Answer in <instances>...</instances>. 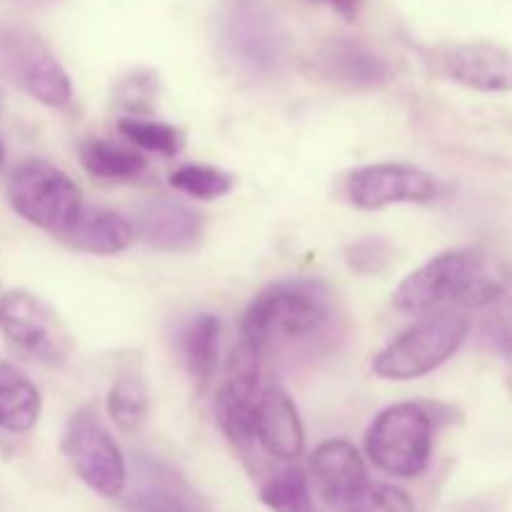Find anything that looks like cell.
Wrapping results in <instances>:
<instances>
[{
  "label": "cell",
  "instance_id": "obj_20",
  "mask_svg": "<svg viewBox=\"0 0 512 512\" xmlns=\"http://www.w3.org/2000/svg\"><path fill=\"white\" fill-rule=\"evenodd\" d=\"M80 163L93 178L108 180V183H128V180L140 178L148 168L143 155L98 138L80 143Z\"/></svg>",
  "mask_w": 512,
  "mask_h": 512
},
{
  "label": "cell",
  "instance_id": "obj_28",
  "mask_svg": "<svg viewBox=\"0 0 512 512\" xmlns=\"http://www.w3.org/2000/svg\"><path fill=\"white\" fill-rule=\"evenodd\" d=\"M483 340L493 353L503 355L512 363V300L495 305L483 325Z\"/></svg>",
  "mask_w": 512,
  "mask_h": 512
},
{
  "label": "cell",
  "instance_id": "obj_3",
  "mask_svg": "<svg viewBox=\"0 0 512 512\" xmlns=\"http://www.w3.org/2000/svg\"><path fill=\"white\" fill-rule=\"evenodd\" d=\"M468 330V318L453 310L428 315L375 355L373 373L383 380L423 378L458 353Z\"/></svg>",
  "mask_w": 512,
  "mask_h": 512
},
{
  "label": "cell",
  "instance_id": "obj_13",
  "mask_svg": "<svg viewBox=\"0 0 512 512\" xmlns=\"http://www.w3.org/2000/svg\"><path fill=\"white\" fill-rule=\"evenodd\" d=\"M315 68L328 83L350 90L380 88L393 78L390 63L355 38H328L315 50Z\"/></svg>",
  "mask_w": 512,
  "mask_h": 512
},
{
  "label": "cell",
  "instance_id": "obj_4",
  "mask_svg": "<svg viewBox=\"0 0 512 512\" xmlns=\"http://www.w3.org/2000/svg\"><path fill=\"white\" fill-rule=\"evenodd\" d=\"M375 468L395 478H418L433 455V415L425 405L400 403L383 410L365 435Z\"/></svg>",
  "mask_w": 512,
  "mask_h": 512
},
{
  "label": "cell",
  "instance_id": "obj_18",
  "mask_svg": "<svg viewBox=\"0 0 512 512\" xmlns=\"http://www.w3.org/2000/svg\"><path fill=\"white\" fill-rule=\"evenodd\" d=\"M40 418V393L13 363H0V428L28 433Z\"/></svg>",
  "mask_w": 512,
  "mask_h": 512
},
{
  "label": "cell",
  "instance_id": "obj_21",
  "mask_svg": "<svg viewBox=\"0 0 512 512\" xmlns=\"http://www.w3.org/2000/svg\"><path fill=\"white\" fill-rule=\"evenodd\" d=\"M510 285V273L498 258L483 253H473L463 285H460L455 303L463 308H485L498 303Z\"/></svg>",
  "mask_w": 512,
  "mask_h": 512
},
{
  "label": "cell",
  "instance_id": "obj_9",
  "mask_svg": "<svg viewBox=\"0 0 512 512\" xmlns=\"http://www.w3.org/2000/svg\"><path fill=\"white\" fill-rule=\"evenodd\" d=\"M438 193V180L433 175L403 163L365 165L345 180V195L360 210H378L395 203H430Z\"/></svg>",
  "mask_w": 512,
  "mask_h": 512
},
{
  "label": "cell",
  "instance_id": "obj_25",
  "mask_svg": "<svg viewBox=\"0 0 512 512\" xmlns=\"http://www.w3.org/2000/svg\"><path fill=\"white\" fill-rule=\"evenodd\" d=\"M118 130L128 140H133L140 148L150 150V153L160 155H178L183 148V135L178 128L160 120H140V118H125L118 123Z\"/></svg>",
  "mask_w": 512,
  "mask_h": 512
},
{
  "label": "cell",
  "instance_id": "obj_11",
  "mask_svg": "<svg viewBox=\"0 0 512 512\" xmlns=\"http://www.w3.org/2000/svg\"><path fill=\"white\" fill-rule=\"evenodd\" d=\"M128 512H205V500L175 468L158 458L140 455L135 485L125 498Z\"/></svg>",
  "mask_w": 512,
  "mask_h": 512
},
{
  "label": "cell",
  "instance_id": "obj_16",
  "mask_svg": "<svg viewBox=\"0 0 512 512\" xmlns=\"http://www.w3.org/2000/svg\"><path fill=\"white\" fill-rule=\"evenodd\" d=\"M135 235L155 250L185 253L203 240V218L185 205L158 200L138 210Z\"/></svg>",
  "mask_w": 512,
  "mask_h": 512
},
{
  "label": "cell",
  "instance_id": "obj_10",
  "mask_svg": "<svg viewBox=\"0 0 512 512\" xmlns=\"http://www.w3.org/2000/svg\"><path fill=\"white\" fill-rule=\"evenodd\" d=\"M433 68L443 78L483 93H512V50L488 40L440 45Z\"/></svg>",
  "mask_w": 512,
  "mask_h": 512
},
{
  "label": "cell",
  "instance_id": "obj_14",
  "mask_svg": "<svg viewBox=\"0 0 512 512\" xmlns=\"http://www.w3.org/2000/svg\"><path fill=\"white\" fill-rule=\"evenodd\" d=\"M255 440L268 455L280 460H295L305 450L303 423L293 400L280 385H268L255 395L253 405Z\"/></svg>",
  "mask_w": 512,
  "mask_h": 512
},
{
  "label": "cell",
  "instance_id": "obj_29",
  "mask_svg": "<svg viewBox=\"0 0 512 512\" xmlns=\"http://www.w3.org/2000/svg\"><path fill=\"white\" fill-rule=\"evenodd\" d=\"M315 3H328L330 8L338 10L340 15H345L348 20H353L355 15H358L360 3H363V0H315Z\"/></svg>",
  "mask_w": 512,
  "mask_h": 512
},
{
  "label": "cell",
  "instance_id": "obj_19",
  "mask_svg": "<svg viewBox=\"0 0 512 512\" xmlns=\"http://www.w3.org/2000/svg\"><path fill=\"white\" fill-rule=\"evenodd\" d=\"M220 323L215 315L200 313L190 318L178 333V353L188 373L200 383H208L218 365Z\"/></svg>",
  "mask_w": 512,
  "mask_h": 512
},
{
  "label": "cell",
  "instance_id": "obj_2",
  "mask_svg": "<svg viewBox=\"0 0 512 512\" xmlns=\"http://www.w3.org/2000/svg\"><path fill=\"white\" fill-rule=\"evenodd\" d=\"M215 40L225 63L250 80L275 78L288 60V35L265 0H220Z\"/></svg>",
  "mask_w": 512,
  "mask_h": 512
},
{
  "label": "cell",
  "instance_id": "obj_22",
  "mask_svg": "<svg viewBox=\"0 0 512 512\" xmlns=\"http://www.w3.org/2000/svg\"><path fill=\"white\" fill-rule=\"evenodd\" d=\"M108 413L128 433L143 428L150 413V390L138 370H123L108 393Z\"/></svg>",
  "mask_w": 512,
  "mask_h": 512
},
{
  "label": "cell",
  "instance_id": "obj_24",
  "mask_svg": "<svg viewBox=\"0 0 512 512\" xmlns=\"http://www.w3.org/2000/svg\"><path fill=\"white\" fill-rule=\"evenodd\" d=\"M170 185L180 193L198 200L223 198L233 190L235 178L225 170L213 168V165H183L170 175Z\"/></svg>",
  "mask_w": 512,
  "mask_h": 512
},
{
  "label": "cell",
  "instance_id": "obj_15",
  "mask_svg": "<svg viewBox=\"0 0 512 512\" xmlns=\"http://www.w3.org/2000/svg\"><path fill=\"white\" fill-rule=\"evenodd\" d=\"M315 488L323 503L330 508L345 510L355 500V495L368 485V470L363 458L348 440H328L318 445L310 460Z\"/></svg>",
  "mask_w": 512,
  "mask_h": 512
},
{
  "label": "cell",
  "instance_id": "obj_5",
  "mask_svg": "<svg viewBox=\"0 0 512 512\" xmlns=\"http://www.w3.org/2000/svg\"><path fill=\"white\" fill-rule=\"evenodd\" d=\"M10 208L35 228L63 238L83 213L80 190L48 160H25L8 180Z\"/></svg>",
  "mask_w": 512,
  "mask_h": 512
},
{
  "label": "cell",
  "instance_id": "obj_12",
  "mask_svg": "<svg viewBox=\"0 0 512 512\" xmlns=\"http://www.w3.org/2000/svg\"><path fill=\"white\" fill-rule=\"evenodd\" d=\"M470 260H473V253L468 250H450L428 260L423 268L400 283V288L393 293V305L400 313H425V310L438 308L445 300L455 303Z\"/></svg>",
  "mask_w": 512,
  "mask_h": 512
},
{
  "label": "cell",
  "instance_id": "obj_30",
  "mask_svg": "<svg viewBox=\"0 0 512 512\" xmlns=\"http://www.w3.org/2000/svg\"><path fill=\"white\" fill-rule=\"evenodd\" d=\"M5 158H8V150H5L3 138H0V173H3V168H5Z\"/></svg>",
  "mask_w": 512,
  "mask_h": 512
},
{
  "label": "cell",
  "instance_id": "obj_23",
  "mask_svg": "<svg viewBox=\"0 0 512 512\" xmlns=\"http://www.w3.org/2000/svg\"><path fill=\"white\" fill-rule=\"evenodd\" d=\"M260 500L273 512H315L308 478L300 468H285L260 488Z\"/></svg>",
  "mask_w": 512,
  "mask_h": 512
},
{
  "label": "cell",
  "instance_id": "obj_6",
  "mask_svg": "<svg viewBox=\"0 0 512 512\" xmlns=\"http://www.w3.org/2000/svg\"><path fill=\"white\" fill-rule=\"evenodd\" d=\"M0 75L50 108H63L73 98V85L53 50L20 25H0Z\"/></svg>",
  "mask_w": 512,
  "mask_h": 512
},
{
  "label": "cell",
  "instance_id": "obj_17",
  "mask_svg": "<svg viewBox=\"0 0 512 512\" xmlns=\"http://www.w3.org/2000/svg\"><path fill=\"white\" fill-rule=\"evenodd\" d=\"M60 240L80 253L118 255L133 245L135 228L113 210H83Z\"/></svg>",
  "mask_w": 512,
  "mask_h": 512
},
{
  "label": "cell",
  "instance_id": "obj_27",
  "mask_svg": "<svg viewBox=\"0 0 512 512\" xmlns=\"http://www.w3.org/2000/svg\"><path fill=\"white\" fill-rule=\"evenodd\" d=\"M395 258L393 243L385 238H360L348 245L345 260L360 275H380Z\"/></svg>",
  "mask_w": 512,
  "mask_h": 512
},
{
  "label": "cell",
  "instance_id": "obj_26",
  "mask_svg": "<svg viewBox=\"0 0 512 512\" xmlns=\"http://www.w3.org/2000/svg\"><path fill=\"white\" fill-rule=\"evenodd\" d=\"M343 512H415L408 493L388 483H368Z\"/></svg>",
  "mask_w": 512,
  "mask_h": 512
},
{
  "label": "cell",
  "instance_id": "obj_8",
  "mask_svg": "<svg viewBox=\"0 0 512 512\" xmlns=\"http://www.w3.org/2000/svg\"><path fill=\"white\" fill-rule=\"evenodd\" d=\"M0 330L15 348L50 365L63 363L73 348L58 313L28 290L0 295Z\"/></svg>",
  "mask_w": 512,
  "mask_h": 512
},
{
  "label": "cell",
  "instance_id": "obj_1",
  "mask_svg": "<svg viewBox=\"0 0 512 512\" xmlns=\"http://www.w3.org/2000/svg\"><path fill=\"white\" fill-rule=\"evenodd\" d=\"M338 320L333 288L320 278H283L260 290L240 323V345L265 355L290 345L313 343Z\"/></svg>",
  "mask_w": 512,
  "mask_h": 512
},
{
  "label": "cell",
  "instance_id": "obj_7",
  "mask_svg": "<svg viewBox=\"0 0 512 512\" xmlns=\"http://www.w3.org/2000/svg\"><path fill=\"white\" fill-rule=\"evenodd\" d=\"M63 453L78 478L105 498H120L128 483V468L118 443L93 410H78L68 420L63 435Z\"/></svg>",
  "mask_w": 512,
  "mask_h": 512
}]
</instances>
